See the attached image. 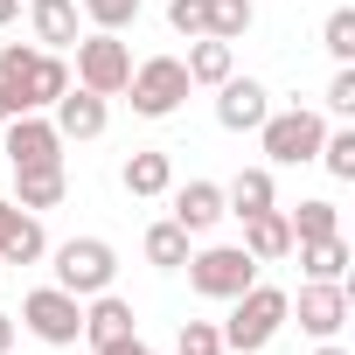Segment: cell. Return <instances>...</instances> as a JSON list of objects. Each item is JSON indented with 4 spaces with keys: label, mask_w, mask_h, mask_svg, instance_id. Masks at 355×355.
I'll list each match as a JSON object with an SVG mask.
<instances>
[{
    "label": "cell",
    "mask_w": 355,
    "mask_h": 355,
    "mask_svg": "<svg viewBox=\"0 0 355 355\" xmlns=\"http://www.w3.org/2000/svg\"><path fill=\"white\" fill-rule=\"evenodd\" d=\"M42 251H49L42 223H35L21 202H0V265H35Z\"/></svg>",
    "instance_id": "obj_12"
},
{
    "label": "cell",
    "mask_w": 355,
    "mask_h": 355,
    "mask_svg": "<svg viewBox=\"0 0 355 355\" xmlns=\"http://www.w3.org/2000/svg\"><path fill=\"white\" fill-rule=\"evenodd\" d=\"M189 84H223L230 70H237V56H230V42H216V35H196V49H189Z\"/></svg>",
    "instance_id": "obj_20"
},
{
    "label": "cell",
    "mask_w": 355,
    "mask_h": 355,
    "mask_svg": "<svg viewBox=\"0 0 355 355\" xmlns=\"http://www.w3.org/2000/svg\"><path fill=\"white\" fill-rule=\"evenodd\" d=\"M119 182H125V196H167L174 160H167V153H132V160L119 167Z\"/></svg>",
    "instance_id": "obj_19"
},
{
    "label": "cell",
    "mask_w": 355,
    "mask_h": 355,
    "mask_svg": "<svg viewBox=\"0 0 355 355\" xmlns=\"http://www.w3.org/2000/svg\"><path fill=\"white\" fill-rule=\"evenodd\" d=\"M189 286L202 300H237L244 286H258V258L244 244H209V251L189 258Z\"/></svg>",
    "instance_id": "obj_3"
},
{
    "label": "cell",
    "mask_w": 355,
    "mask_h": 355,
    "mask_svg": "<svg viewBox=\"0 0 355 355\" xmlns=\"http://www.w3.org/2000/svg\"><path fill=\"white\" fill-rule=\"evenodd\" d=\"M244 251H251L258 265H279V258H293V223H286L279 209H258V216H244Z\"/></svg>",
    "instance_id": "obj_15"
},
{
    "label": "cell",
    "mask_w": 355,
    "mask_h": 355,
    "mask_svg": "<svg viewBox=\"0 0 355 355\" xmlns=\"http://www.w3.org/2000/svg\"><path fill=\"white\" fill-rule=\"evenodd\" d=\"M125 77H132V49L119 42V35H84L77 42V84L84 91H98V98H119L125 91Z\"/></svg>",
    "instance_id": "obj_8"
},
{
    "label": "cell",
    "mask_w": 355,
    "mask_h": 355,
    "mask_svg": "<svg viewBox=\"0 0 355 355\" xmlns=\"http://www.w3.org/2000/svg\"><path fill=\"white\" fill-rule=\"evenodd\" d=\"M77 8H84L105 35H119V28H132V21H139V0H77Z\"/></svg>",
    "instance_id": "obj_27"
},
{
    "label": "cell",
    "mask_w": 355,
    "mask_h": 355,
    "mask_svg": "<svg viewBox=\"0 0 355 355\" xmlns=\"http://www.w3.org/2000/svg\"><path fill=\"white\" fill-rule=\"evenodd\" d=\"M132 334V306L119 300V293H98V306L84 313V341L91 348H112V341H125Z\"/></svg>",
    "instance_id": "obj_16"
},
{
    "label": "cell",
    "mask_w": 355,
    "mask_h": 355,
    "mask_svg": "<svg viewBox=\"0 0 355 355\" xmlns=\"http://www.w3.org/2000/svg\"><path fill=\"white\" fill-rule=\"evenodd\" d=\"M112 272H119V258H112V244L105 237H70V244H56V286L63 293H112Z\"/></svg>",
    "instance_id": "obj_6"
},
{
    "label": "cell",
    "mask_w": 355,
    "mask_h": 355,
    "mask_svg": "<svg viewBox=\"0 0 355 355\" xmlns=\"http://www.w3.org/2000/svg\"><path fill=\"white\" fill-rule=\"evenodd\" d=\"M98 355H153V348H146L139 334H125V341H112V348H98Z\"/></svg>",
    "instance_id": "obj_32"
},
{
    "label": "cell",
    "mask_w": 355,
    "mask_h": 355,
    "mask_svg": "<svg viewBox=\"0 0 355 355\" xmlns=\"http://www.w3.org/2000/svg\"><path fill=\"white\" fill-rule=\"evenodd\" d=\"M327 112H341V119L355 112V70H348V63H341V70H334V84H327Z\"/></svg>",
    "instance_id": "obj_31"
},
{
    "label": "cell",
    "mask_w": 355,
    "mask_h": 355,
    "mask_svg": "<svg viewBox=\"0 0 355 355\" xmlns=\"http://www.w3.org/2000/svg\"><path fill=\"white\" fill-rule=\"evenodd\" d=\"M167 28L196 42V35H209V8L202 0H167Z\"/></svg>",
    "instance_id": "obj_29"
},
{
    "label": "cell",
    "mask_w": 355,
    "mask_h": 355,
    "mask_svg": "<svg viewBox=\"0 0 355 355\" xmlns=\"http://www.w3.org/2000/svg\"><path fill=\"white\" fill-rule=\"evenodd\" d=\"M320 42H327V56H334V63H355V8H334V15H327V28H320Z\"/></svg>",
    "instance_id": "obj_26"
},
{
    "label": "cell",
    "mask_w": 355,
    "mask_h": 355,
    "mask_svg": "<svg viewBox=\"0 0 355 355\" xmlns=\"http://www.w3.org/2000/svg\"><path fill=\"white\" fill-rule=\"evenodd\" d=\"M28 21H35V42L42 49H70L77 42V0H35Z\"/></svg>",
    "instance_id": "obj_18"
},
{
    "label": "cell",
    "mask_w": 355,
    "mask_h": 355,
    "mask_svg": "<svg viewBox=\"0 0 355 355\" xmlns=\"http://www.w3.org/2000/svg\"><path fill=\"white\" fill-rule=\"evenodd\" d=\"M63 91H70V70H63L56 49H21V42L0 49V98H8V119L42 112V105H56Z\"/></svg>",
    "instance_id": "obj_1"
},
{
    "label": "cell",
    "mask_w": 355,
    "mask_h": 355,
    "mask_svg": "<svg viewBox=\"0 0 355 355\" xmlns=\"http://www.w3.org/2000/svg\"><path fill=\"white\" fill-rule=\"evenodd\" d=\"M216 91H223V98H216V125H223V132H258V125H265L272 91H265L258 77H237V70H230Z\"/></svg>",
    "instance_id": "obj_9"
},
{
    "label": "cell",
    "mask_w": 355,
    "mask_h": 355,
    "mask_svg": "<svg viewBox=\"0 0 355 355\" xmlns=\"http://www.w3.org/2000/svg\"><path fill=\"white\" fill-rule=\"evenodd\" d=\"M125 91H132V112H139V119H167L174 105H182V98L196 91V84H189L182 56H146V63H132Z\"/></svg>",
    "instance_id": "obj_4"
},
{
    "label": "cell",
    "mask_w": 355,
    "mask_h": 355,
    "mask_svg": "<svg viewBox=\"0 0 355 355\" xmlns=\"http://www.w3.org/2000/svg\"><path fill=\"white\" fill-rule=\"evenodd\" d=\"M202 8H209V35L216 42H237L251 28V0H202Z\"/></svg>",
    "instance_id": "obj_25"
},
{
    "label": "cell",
    "mask_w": 355,
    "mask_h": 355,
    "mask_svg": "<svg viewBox=\"0 0 355 355\" xmlns=\"http://www.w3.org/2000/svg\"><path fill=\"white\" fill-rule=\"evenodd\" d=\"M341 320H348V293H341V279H313V286H300V327H306V334L334 341Z\"/></svg>",
    "instance_id": "obj_11"
},
{
    "label": "cell",
    "mask_w": 355,
    "mask_h": 355,
    "mask_svg": "<svg viewBox=\"0 0 355 355\" xmlns=\"http://www.w3.org/2000/svg\"><path fill=\"white\" fill-rule=\"evenodd\" d=\"M223 209H230V216H258V209H272V174H265V167H244L237 182L223 189Z\"/></svg>",
    "instance_id": "obj_21"
},
{
    "label": "cell",
    "mask_w": 355,
    "mask_h": 355,
    "mask_svg": "<svg viewBox=\"0 0 355 355\" xmlns=\"http://www.w3.org/2000/svg\"><path fill=\"white\" fill-rule=\"evenodd\" d=\"M0 125H8V98H0Z\"/></svg>",
    "instance_id": "obj_36"
},
{
    "label": "cell",
    "mask_w": 355,
    "mask_h": 355,
    "mask_svg": "<svg viewBox=\"0 0 355 355\" xmlns=\"http://www.w3.org/2000/svg\"><path fill=\"white\" fill-rule=\"evenodd\" d=\"M21 327H28L35 341H49V348H70V341L84 334V306H77V293L42 286V293L21 300Z\"/></svg>",
    "instance_id": "obj_7"
},
{
    "label": "cell",
    "mask_w": 355,
    "mask_h": 355,
    "mask_svg": "<svg viewBox=\"0 0 355 355\" xmlns=\"http://www.w3.org/2000/svg\"><path fill=\"white\" fill-rule=\"evenodd\" d=\"M15 348V313H0V355Z\"/></svg>",
    "instance_id": "obj_33"
},
{
    "label": "cell",
    "mask_w": 355,
    "mask_h": 355,
    "mask_svg": "<svg viewBox=\"0 0 355 355\" xmlns=\"http://www.w3.org/2000/svg\"><path fill=\"white\" fill-rule=\"evenodd\" d=\"M320 355H348V348H341V341H327V348H320Z\"/></svg>",
    "instance_id": "obj_35"
},
{
    "label": "cell",
    "mask_w": 355,
    "mask_h": 355,
    "mask_svg": "<svg viewBox=\"0 0 355 355\" xmlns=\"http://www.w3.org/2000/svg\"><path fill=\"white\" fill-rule=\"evenodd\" d=\"M320 160H327L334 182H355V132H327L320 139Z\"/></svg>",
    "instance_id": "obj_28"
},
{
    "label": "cell",
    "mask_w": 355,
    "mask_h": 355,
    "mask_svg": "<svg viewBox=\"0 0 355 355\" xmlns=\"http://www.w3.org/2000/svg\"><path fill=\"white\" fill-rule=\"evenodd\" d=\"M15 15H21V0H0V28H8V21H15Z\"/></svg>",
    "instance_id": "obj_34"
},
{
    "label": "cell",
    "mask_w": 355,
    "mask_h": 355,
    "mask_svg": "<svg viewBox=\"0 0 355 355\" xmlns=\"http://www.w3.org/2000/svg\"><path fill=\"white\" fill-rule=\"evenodd\" d=\"M258 139H265V153L279 160V167H300V160H320V139H327V125H320V112H265V125H258Z\"/></svg>",
    "instance_id": "obj_5"
},
{
    "label": "cell",
    "mask_w": 355,
    "mask_h": 355,
    "mask_svg": "<svg viewBox=\"0 0 355 355\" xmlns=\"http://www.w3.org/2000/svg\"><path fill=\"white\" fill-rule=\"evenodd\" d=\"M300 265H306V279H341V265H348V244H341V230H334V237H313V244H300Z\"/></svg>",
    "instance_id": "obj_22"
},
{
    "label": "cell",
    "mask_w": 355,
    "mask_h": 355,
    "mask_svg": "<svg viewBox=\"0 0 355 355\" xmlns=\"http://www.w3.org/2000/svg\"><path fill=\"white\" fill-rule=\"evenodd\" d=\"M216 216H230V209H223V189H216V182H189V189H174V223H182L189 237L216 230Z\"/></svg>",
    "instance_id": "obj_13"
},
{
    "label": "cell",
    "mask_w": 355,
    "mask_h": 355,
    "mask_svg": "<svg viewBox=\"0 0 355 355\" xmlns=\"http://www.w3.org/2000/svg\"><path fill=\"white\" fill-rule=\"evenodd\" d=\"M286 223H293V244H313V237H334V230H341L334 202H300V209H293Z\"/></svg>",
    "instance_id": "obj_24"
},
{
    "label": "cell",
    "mask_w": 355,
    "mask_h": 355,
    "mask_svg": "<svg viewBox=\"0 0 355 355\" xmlns=\"http://www.w3.org/2000/svg\"><path fill=\"white\" fill-rule=\"evenodd\" d=\"M15 202H21L28 216L56 209V202H63V167H15Z\"/></svg>",
    "instance_id": "obj_17"
},
{
    "label": "cell",
    "mask_w": 355,
    "mask_h": 355,
    "mask_svg": "<svg viewBox=\"0 0 355 355\" xmlns=\"http://www.w3.org/2000/svg\"><path fill=\"white\" fill-rule=\"evenodd\" d=\"M146 258H153V265H167V272H174V265H189V230L174 223V216H167V223H153V230H146Z\"/></svg>",
    "instance_id": "obj_23"
},
{
    "label": "cell",
    "mask_w": 355,
    "mask_h": 355,
    "mask_svg": "<svg viewBox=\"0 0 355 355\" xmlns=\"http://www.w3.org/2000/svg\"><path fill=\"white\" fill-rule=\"evenodd\" d=\"M8 160L15 167H63V132L49 119L21 112V119H8Z\"/></svg>",
    "instance_id": "obj_10"
},
{
    "label": "cell",
    "mask_w": 355,
    "mask_h": 355,
    "mask_svg": "<svg viewBox=\"0 0 355 355\" xmlns=\"http://www.w3.org/2000/svg\"><path fill=\"white\" fill-rule=\"evenodd\" d=\"M286 313H293V300H286L279 286H244V293H237V313H230V327H223V348L258 355V348L286 327Z\"/></svg>",
    "instance_id": "obj_2"
},
{
    "label": "cell",
    "mask_w": 355,
    "mask_h": 355,
    "mask_svg": "<svg viewBox=\"0 0 355 355\" xmlns=\"http://www.w3.org/2000/svg\"><path fill=\"white\" fill-rule=\"evenodd\" d=\"M56 132H63V139H98V132H105V98L84 91V84L63 91V98H56Z\"/></svg>",
    "instance_id": "obj_14"
},
{
    "label": "cell",
    "mask_w": 355,
    "mask_h": 355,
    "mask_svg": "<svg viewBox=\"0 0 355 355\" xmlns=\"http://www.w3.org/2000/svg\"><path fill=\"white\" fill-rule=\"evenodd\" d=\"M174 355H223V327L189 320V327H182V348H174Z\"/></svg>",
    "instance_id": "obj_30"
}]
</instances>
